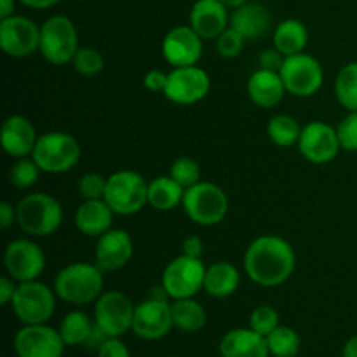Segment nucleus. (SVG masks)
Masks as SVG:
<instances>
[{"mask_svg":"<svg viewBox=\"0 0 357 357\" xmlns=\"http://www.w3.org/2000/svg\"><path fill=\"white\" fill-rule=\"evenodd\" d=\"M243 267L255 284L261 288H278L295 274V248L284 237L265 234L251 241L246 248Z\"/></svg>","mask_w":357,"mask_h":357,"instance_id":"1","label":"nucleus"},{"mask_svg":"<svg viewBox=\"0 0 357 357\" xmlns=\"http://www.w3.org/2000/svg\"><path fill=\"white\" fill-rule=\"evenodd\" d=\"M105 272L96 264L73 261L65 265L56 274L52 288L61 302L72 305H87L94 303L103 293Z\"/></svg>","mask_w":357,"mask_h":357,"instance_id":"2","label":"nucleus"},{"mask_svg":"<svg viewBox=\"0 0 357 357\" xmlns=\"http://www.w3.org/2000/svg\"><path fill=\"white\" fill-rule=\"evenodd\" d=\"M65 220L63 206L54 195L31 192L16 204V223L28 237H49L58 232Z\"/></svg>","mask_w":357,"mask_h":357,"instance_id":"3","label":"nucleus"},{"mask_svg":"<svg viewBox=\"0 0 357 357\" xmlns=\"http://www.w3.org/2000/svg\"><path fill=\"white\" fill-rule=\"evenodd\" d=\"M103 199L115 215L132 216L149 204V181L136 171H115L107 178Z\"/></svg>","mask_w":357,"mask_h":357,"instance_id":"4","label":"nucleus"},{"mask_svg":"<svg viewBox=\"0 0 357 357\" xmlns=\"http://www.w3.org/2000/svg\"><path fill=\"white\" fill-rule=\"evenodd\" d=\"M229 197L225 190L211 181H199L194 187L187 188L183 195L185 215L201 227H215L225 220L229 213Z\"/></svg>","mask_w":357,"mask_h":357,"instance_id":"5","label":"nucleus"},{"mask_svg":"<svg viewBox=\"0 0 357 357\" xmlns=\"http://www.w3.org/2000/svg\"><path fill=\"white\" fill-rule=\"evenodd\" d=\"M80 155L82 150L75 136L65 131H49L38 136L31 153L42 173L49 174H61L73 169L79 164Z\"/></svg>","mask_w":357,"mask_h":357,"instance_id":"6","label":"nucleus"},{"mask_svg":"<svg viewBox=\"0 0 357 357\" xmlns=\"http://www.w3.org/2000/svg\"><path fill=\"white\" fill-rule=\"evenodd\" d=\"M79 47V31L70 17L56 14L42 23L38 52L47 63L54 66L68 65Z\"/></svg>","mask_w":357,"mask_h":357,"instance_id":"7","label":"nucleus"},{"mask_svg":"<svg viewBox=\"0 0 357 357\" xmlns=\"http://www.w3.org/2000/svg\"><path fill=\"white\" fill-rule=\"evenodd\" d=\"M54 288L37 281L17 282L16 293L10 302L14 316L23 324H45L56 312Z\"/></svg>","mask_w":357,"mask_h":357,"instance_id":"8","label":"nucleus"},{"mask_svg":"<svg viewBox=\"0 0 357 357\" xmlns=\"http://www.w3.org/2000/svg\"><path fill=\"white\" fill-rule=\"evenodd\" d=\"M206 265L202 258H190L180 255L164 267L160 284L171 300L194 298L204 289Z\"/></svg>","mask_w":357,"mask_h":357,"instance_id":"9","label":"nucleus"},{"mask_svg":"<svg viewBox=\"0 0 357 357\" xmlns=\"http://www.w3.org/2000/svg\"><path fill=\"white\" fill-rule=\"evenodd\" d=\"M286 91L296 98H310L319 93L324 84V70L319 59L307 52L286 56L281 70Z\"/></svg>","mask_w":357,"mask_h":357,"instance_id":"10","label":"nucleus"},{"mask_svg":"<svg viewBox=\"0 0 357 357\" xmlns=\"http://www.w3.org/2000/svg\"><path fill=\"white\" fill-rule=\"evenodd\" d=\"M136 305L131 298L119 289L103 291L94 302V323L107 337H119L132 328Z\"/></svg>","mask_w":357,"mask_h":357,"instance_id":"11","label":"nucleus"},{"mask_svg":"<svg viewBox=\"0 0 357 357\" xmlns=\"http://www.w3.org/2000/svg\"><path fill=\"white\" fill-rule=\"evenodd\" d=\"M3 267L16 282L37 281L45 271V255L30 237H17L6 246Z\"/></svg>","mask_w":357,"mask_h":357,"instance_id":"12","label":"nucleus"},{"mask_svg":"<svg viewBox=\"0 0 357 357\" xmlns=\"http://www.w3.org/2000/svg\"><path fill=\"white\" fill-rule=\"evenodd\" d=\"M211 89L209 73L201 66H180L167 73V84L164 96L171 103L190 107L204 100Z\"/></svg>","mask_w":357,"mask_h":357,"instance_id":"13","label":"nucleus"},{"mask_svg":"<svg viewBox=\"0 0 357 357\" xmlns=\"http://www.w3.org/2000/svg\"><path fill=\"white\" fill-rule=\"evenodd\" d=\"M0 47L10 58H30L40 49V26L17 14L0 20Z\"/></svg>","mask_w":357,"mask_h":357,"instance_id":"14","label":"nucleus"},{"mask_svg":"<svg viewBox=\"0 0 357 357\" xmlns=\"http://www.w3.org/2000/svg\"><path fill=\"white\" fill-rule=\"evenodd\" d=\"M296 146L303 159L312 164L331 162L337 159L342 150L337 128L323 121H312L303 126Z\"/></svg>","mask_w":357,"mask_h":357,"instance_id":"15","label":"nucleus"},{"mask_svg":"<svg viewBox=\"0 0 357 357\" xmlns=\"http://www.w3.org/2000/svg\"><path fill=\"white\" fill-rule=\"evenodd\" d=\"M65 340L59 330L45 324H23L14 337L17 357H63Z\"/></svg>","mask_w":357,"mask_h":357,"instance_id":"16","label":"nucleus"},{"mask_svg":"<svg viewBox=\"0 0 357 357\" xmlns=\"http://www.w3.org/2000/svg\"><path fill=\"white\" fill-rule=\"evenodd\" d=\"M174 328L171 303L167 300H155L146 296L136 305L131 331L145 342H155L166 337Z\"/></svg>","mask_w":357,"mask_h":357,"instance_id":"17","label":"nucleus"},{"mask_svg":"<svg viewBox=\"0 0 357 357\" xmlns=\"http://www.w3.org/2000/svg\"><path fill=\"white\" fill-rule=\"evenodd\" d=\"M204 38L190 26V24H180V26L171 28L162 38L164 59L169 63L173 68L180 66H194L201 61L202 51H204Z\"/></svg>","mask_w":357,"mask_h":357,"instance_id":"18","label":"nucleus"},{"mask_svg":"<svg viewBox=\"0 0 357 357\" xmlns=\"http://www.w3.org/2000/svg\"><path fill=\"white\" fill-rule=\"evenodd\" d=\"M135 243L124 229H110L96 239L94 264L103 272H117L131 261Z\"/></svg>","mask_w":357,"mask_h":357,"instance_id":"19","label":"nucleus"},{"mask_svg":"<svg viewBox=\"0 0 357 357\" xmlns=\"http://www.w3.org/2000/svg\"><path fill=\"white\" fill-rule=\"evenodd\" d=\"M188 24L204 40H216L230 26L229 7L222 0H197L188 14Z\"/></svg>","mask_w":357,"mask_h":357,"instance_id":"20","label":"nucleus"},{"mask_svg":"<svg viewBox=\"0 0 357 357\" xmlns=\"http://www.w3.org/2000/svg\"><path fill=\"white\" fill-rule=\"evenodd\" d=\"M37 139V129L24 115H10L3 121L2 129H0V142H2L3 152L13 159L31 157Z\"/></svg>","mask_w":357,"mask_h":357,"instance_id":"21","label":"nucleus"},{"mask_svg":"<svg viewBox=\"0 0 357 357\" xmlns=\"http://www.w3.org/2000/svg\"><path fill=\"white\" fill-rule=\"evenodd\" d=\"M246 91L250 100L260 108H274L282 101L288 93L279 72L258 68L250 75L246 82Z\"/></svg>","mask_w":357,"mask_h":357,"instance_id":"22","label":"nucleus"},{"mask_svg":"<svg viewBox=\"0 0 357 357\" xmlns=\"http://www.w3.org/2000/svg\"><path fill=\"white\" fill-rule=\"evenodd\" d=\"M222 357H271L267 337L251 328H236L225 333L220 342Z\"/></svg>","mask_w":357,"mask_h":357,"instance_id":"23","label":"nucleus"},{"mask_svg":"<svg viewBox=\"0 0 357 357\" xmlns=\"http://www.w3.org/2000/svg\"><path fill=\"white\" fill-rule=\"evenodd\" d=\"M272 26V16L261 3L248 2L230 14V28L239 31L246 40H260Z\"/></svg>","mask_w":357,"mask_h":357,"instance_id":"24","label":"nucleus"},{"mask_svg":"<svg viewBox=\"0 0 357 357\" xmlns=\"http://www.w3.org/2000/svg\"><path fill=\"white\" fill-rule=\"evenodd\" d=\"M115 213L112 211L110 206L105 202V199H96V201H82L75 211V227L82 236L98 237L108 232L114 223Z\"/></svg>","mask_w":357,"mask_h":357,"instance_id":"25","label":"nucleus"},{"mask_svg":"<svg viewBox=\"0 0 357 357\" xmlns=\"http://www.w3.org/2000/svg\"><path fill=\"white\" fill-rule=\"evenodd\" d=\"M241 284V272L230 261H215L206 268L204 291L213 298H229Z\"/></svg>","mask_w":357,"mask_h":357,"instance_id":"26","label":"nucleus"},{"mask_svg":"<svg viewBox=\"0 0 357 357\" xmlns=\"http://www.w3.org/2000/svg\"><path fill=\"white\" fill-rule=\"evenodd\" d=\"M272 44L284 56L300 54L305 51L307 44H309V30L303 21L288 17L275 26Z\"/></svg>","mask_w":357,"mask_h":357,"instance_id":"27","label":"nucleus"},{"mask_svg":"<svg viewBox=\"0 0 357 357\" xmlns=\"http://www.w3.org/2000/svg\"><path fill=\"white\" fill-rule=\"evenodd\" d=\"M185 188L171 176H157L149 183V206L157 211H173L183 202Z\"/></svg>","mask_w":357,"mask_h":357,"instance_id":"28","label":"nucleus"},{"mask_svg":"<svg viewBox=\"0 0 357 357\" xmlns=\"http://www.w3.org/2000/svg\"><path fill=\"white\" fill-rule=\"evenodd\" d=\"M174 328L183 333H199L208 323L206 309L195 298L173 300L171 303Z\"/></svg>","mask_w":357,"mask_h":357,"instance_id":"29","label":"nucleus"},{"mask_svg":"<svg viewBox=\"0 0 357 357\" xmlns=\"http://www.w3.org/2000/svg\"><path fill=\"white\" fill-rule=\"evenodd\" d=\"M94 328H96V323L86 312L72 310L63 317L58 330L66 347H79V345H86L89 342Z\"/></svg>","mask_w":357,"mask_h":357,"instance_id":"30","label":"nucleus"},{"mask_svg":"<svg viewBox=\"0 0 357 357\" xmlns=\"http://www.w3.org/2000/svg\"><path fill=\"white\" fill-rule=\"evenodd\" d=\"M302 129L303 128L298 124L295 117L288 114H278L268 121L267 135L275 146L289 149L293 145H298Z\"/></svg>","mask_w":357,"mask_h":357,"instance_id":"31","label":"nucleus"},{"mask_svg":"<svg viewBox=\"0 0 357 357\" xmlns=\"http://www.w3.org/2000/svg\"><path fill=\"white\" fill-rule=\"evenodd\" d=\"M335 96L347 112H357V61L344 65L335 79Z\"/></svg>","mask_w":357,"mask_h":357,"instance_id":"32","label":"nucleus"},{"mask_svg":"<svg viewBox=\"0 0 357 357\" xmlns=\"http://www.w3.org/2000/svg\"><path fill=\"white\" fill-rule=\"evenodd\" d=\"M267 345L272 357H296L302 347V338L293 328L279 324L271 335H267Z\"/></svg>","mask_w":357,"mask_h":357,"instance_id":"33","label":"nucleus"},{"mask_svg":"<svg viewBox=\"0 0 357 357\" xmlns=\"http://www.w3.org/2000/svg\"><path fill=\"white\" fill-rule=\"evenodd\" d=\"M40 173L42 169L35 162L33 157H23V159H16V162L10 167L9 181L13 187L20 188V190H28L37 183Z\"/></svg>","mask_w":357,"mask_h":357,"instance_id":"34","label":"nucleus"},{"mask_svg":"<svg viewBox=\"0 0 357 357\" xmlns=\"http://www.w3.org/2000/svg\"><path fill=\"white\" fill-rule=\"evenodd\" d=\"M72 65L79 75L96 77L105 70V58L98 49L86 45V47H79L77 54L73 56Z\"/></svg>","mask_w":357,"mask_h":357,"instance_id":"35","label":"nucleus"},{"mask_svg":"<svg viewBox=\"0 0 357 357\" xmlns=\"http://www.w3.org/2000/svg\"><path fill=\"white\" fill-rule=\"evenodd\" d=\"M169 176L176 180L181 187L187 188L194 187L195 183L201 181V166L192 157H178L173 164H171Z\"/></svg>","mask_w":357,"mask_h":357,"instance_id":"36","label":"nucleus"},{"mask_svg":"<svg viewBox=\"0 0 357 357\" xmlns=\"http://www.w3.org/2000/svg\"><path fill=\"white\" fill-rule=\"evenodd\" d=\"M279 324H281V317L272 305H258L250 316V328L264 337L271 335Z\"/></svg>","mask_w":357,"mask_h":357,"instance_id":"37","label":"nucleus"},{"mask_svg":"<svg viewBox=\"0 0 357 357\" xmlns=\"http://www.w3.org/2000/svg\"><path fill=\"white\" fill-rule=\"evenodd\" d=\"M77 190L82 201H96L105 197L107 190V178L100 173H86L77 181Z\"/></svg>","mask_w":357,"mask_h":357,"instance_id":"38","label":"nucleus"},{"mask_svg":"<svg viewBox=\"0 0 357 357\" xmlns=\"http://www.w3.org/2000/svg\"><path fill=\"white\" fill-rule=\"evenodd\" d=\"M216 52H218L222 58L232 59L243 52L244 45H246V38L239 33L234 28H227L218 38H216Z\"/></svg>","mask_w":357,"mask_h":357,"instance_id":"39","label":"nucleus"},{"mask_svg":"<svg viewBox=\"0 0 357 357\" xmlns=\"http://www.w3.org/2000/svg\"><path fill=\"white\" fill-rule=\"evenodd\" d=\"M342 150L357 152V112H349L337 126Z\"/></svg>","mask_w":357,"mask_h":357,"instance_id":"40","label":"nucleus"},{"mask_svg":"<svg viewBox=\"0 0 357 357\" xmlns=\"http://www.w3.org/2000/svg\"><path fill=\"white\" fill-rule=\"evenodd\" d=\"M98 357H131V352L121 338L110 337L98 349Z\"/></svg>","mask_w":357,"mask_h":357,"instance_id":"41","label":"nucleus"},{"mask_svg":"<svg viewBox=\"0 0 357 357\" xmlns=\"http://www.w3.org/2000/svg\"><path fill=\"white\" fill-rule=\"evenodd\" d=\"M286 56L281 54L275 47L264 49V51L258 54V68L261 70H272V72H279L284 63Z\"/></svg>","mask_w":357,"mask_h":357,"instance_id":"42","label":"nucleus"},{"mask_svg":"<svg viewBox=\"0 0 357 357\" xmlns=\"http://www.w3.org/2000/svg\"><path fill=\"white\" fill-rule=\"evenodd\" d=\"M167 84V73L162 70H150L146 72L145 79H143V86L150 91V93H164Z\"/></svg>","mask_w":357,"mask_h":357,"instance_id":"43","label":"nucleus"},{"mask_svg":"<svg viewBox=\"0 0 357 357\" xmlns=\"http://www.w3.org/2000/svg\"><path fill=\"white\" fill-rule=\"evenodd\" d=\"M204 253V243L199 236H187L181 241V255L190 258H202Z\"/></svg>","mask_w":357,"mask_h":357,"instance_id":"44","label":"nucleus"},{"mask_svg":"<svg viewBox=\"0 0 357 357\" xmlns=\"http://www.w3.org/2000/svg\"><path fill=\"white\" fill-rule=\"evenodd\" d=\"M16 281L10 275L6 274L0 278V303L2 305H10L14 293H16Z\"/></svg>","mask_w":357,"mask_h":357,"instance_id":"45","label":"nucleus"},{"mask_svg":"<svg viewBox=\"0 0 357 357\" xmlns=\"http://www.w3.org/2000/svg\"><path fill=\"white\" fill-rule=\"evenodd\" d=\"M14 223H16V206L3 201L2 204H0V229L6 232V230H9Z\"/></svg>","mask_w":357,"mask_h":357,"instance_id":"46","label":"nucleus"},{"mask_svg":"<svg viewBox=\"0 0 357 357\" xmlns=\"http://www.w3.org/2000/svg\"><path fill=\"white\" fill-rule=\"evenodd\" d=\"M17 2L23 3L24 7H30V9L42 10V9H51V7H54L59 0H17Z\"/></svg>","mask_w":357,"mask_h":357,"instance_id":"47","label":"nucleus"},{"mask_svg":"<svg viewBox=\"0 0 357 357\" xmlns=\"http://www.w3.org/2000/svg\"><path fill=\"white\" fill-rule=\"evenodd\" d=\"M342 357H357V333L345 342Z\"/></svg>","mask_w":357,"mask_h":357,"instance_id":"48","label":"nucleus"},{"mask_svg":"<svg viewBox=\"0 0 357 357\" xmlns=\"http://www.w3.org/2000/svg\"><path fill=\"white\" fill-rule=\"evenodd\" d=\"M16 0H0V20L14 16V6Z\"/></svg>","mask_w":357,"mask_h":357,"instance_id":"49","label":"nucleus"},{"mask_svg":"<svg viewBox=\"0 0 357 357\" xmlns=\"http://www.w3.org/2000/svg\"><path fill=\"white\" fill-rule=\"evenodd\" d=\"M222 2L225 3V6L229 7V9H237V7L244 6V3H248V2H250V0H222Z\"/></svg>","mask_w":357,"mask_h":357,"instance_id":"50","label":"nucleus"},{"mask_svg":"<svg viewBox=\"0 0 357 357\" xmlns=\"http://www.w3.org/2000/svg\"><path fill=\"white\" fill-rule=\"evenodd\" d=\"M171 357H180V356H171Z\"/></svg>","mask_w":357,"mask_h":357,"instance_id":"51","label":"nucleus"}]
</instances>
